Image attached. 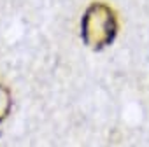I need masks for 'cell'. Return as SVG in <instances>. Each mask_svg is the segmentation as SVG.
Listing matches in <instances>:
<instances>
[{"mask_svg": "<svg viewBox=\"0 0 149 147\" xmlns=\"http://www.w3.org/2000/svg\"><path fill=\"white\" fill-rule=\"evenodd\" d=\"M119 32L116 11L105 2H91L81 18V39L91 51H104L114 44Z\"/></svg>", "mask_w": 149, "mask_h": 147, "instance_id": "obj_1", "label": "cell"}, {"mask_svg": "<svg viewBox=\"0 0 149 147\" xmlns=\"http://www.w3.org/2000/svg\"><path fill=\"white\" fill-rule=\"evenodd\" d=\"M13 110V93L9 86L0 83V123H4Z\"/></svg>", "mask_w": 149, "mask_h": 147, "instance_id": "obj_2", "label": "cell"}]
</instances>
